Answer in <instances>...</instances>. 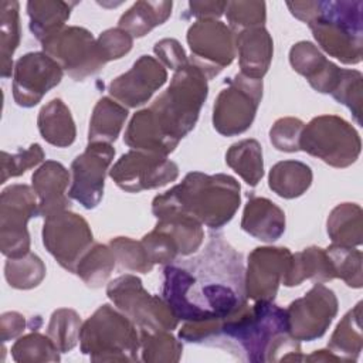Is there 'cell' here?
Listing matches in <instances>:
<instances>
[{
	"label": "cell",
	"instance_id": "obj_47",
	"mask_svg": "<svg viewBox=\"0 0 363 363\" xmlns=\"http://www.w3.org/2000/svg\"><path fill=\"white\" fill-rule=\"evenodd\" d=\"M96 43L104 60L109 62L126 55L132 50L133 38L125 30L116 27L108 28L104 33H101L96 38Z\"/></svg>",
	"mask_w": 363,
	"mask_h": 363
},
{
	"label": "cell",
	"instance_id": "obj_37",
	"mask_svg": "<svg viewBox=\"0 0 363 363\" xmlns=\"http://www.w3.org/2000/svg\"><path fill=\"white\" fill-rule=\"evenodd\" d=\"M7 284L16 289H31L45 278V265L41 258L28 252L18 258H7L4 264Z\"/></svg>",
	"mask_w": 363,
	"mask_h": 363
},
{
	"label": "cell",
	"instance_id": "obj_40",
	"mask_svg": "<svg viewBox=\"0 0 363 363\" xmlns=\"http://www.w3.org/2000/svg\"><path fill=\"white\" fill-rule=\"evenodd\" d=\"M326 252L332 261L335 277L340 278L350 288H362V251L354 247H342L332 244L326 248Z\"/></svg>",
	"mask_w": 363,
	"mask_h": 363
},
{
	"label": "cell",
	"instance_id": "obj_34",
	"mask_svg": "<svg viewBox=\"0 0 363 363\" xmlns=\"http://www.w3.org/2000/svg\"><path fill=\"white\" fill-rule=\"evenodd\" d=\"M20 4L17 0H1L0 3V57L1 77L9 78L13 68V54L21 38Z\"/></svg>",
	"mask_w": 363,
	"mask_h": 363
},
{
	"label": "cell",
	"instance_id": "obj_24",
	"mask_svg": "<svg viewBox=\"0 0 363 363\" xmlns=\"http://www.w3.org/2000/svg\"><path fill=\"white\" fill-rule=\"evenodd\" d=\"M335 278L333 265L326 250L312 245L292 254V259L282 279V284L285 286H296L301 285L305 279L328 282Z\"/></svg>",
	"mask_w": 363,
	"mask_h": 363
},
{
	"label": "cell",
	"instance_id": "obj_46",
	"mask_svg": "<svg viewBox=\"0 0 363 363\" xmlns=\"http://www.w3.org/2000/svg\"><path fill=\"white\" fill-rule=\"evenodd\" d=\"M142 244L149 254L153 264L169 265L180 257L174 241L163 231L153 228L150 233L142 237Z\"/></svg>",
	"mask_w": 363,
	"mask_h": 363
},
{
	"label": "cell",
	"instance_id": "obj_10",
	"mask_svg": "<svg viewBox=\"0 0 363 363\" xmlns=\"http://www.w3.org/2000/svg\"><path fill=\"white\" fill-rule=\"evenodd\" d=\"M41 47L43 52L55 60L74 81H84L98 74L106 64L96 38L84 27H64L41 41Z\"/></svg>",
	"mask_w": 363,
	"mask_h": 363
},
{
	"label": "cell",
	"instance_id": "obj_30",
	"mask_svg": "<svg viewBox=\"0 0 363 363\" xmlns=\"http://www.w3.org/2000/svg\"><path fill=\"white\" fill-rule=\"evenodd\" d=\"M172 7V1H136L121 16L118 27L130 34L132 38H140L163 24L170 17Z\"/></svg>",
	"mask_w": 363,
	"mask_h": 363
},
{
	"label": "cell",
	"instance_id": "obj_38",
	"mask_svg": "<svg viewBox=\"0 0 363 363\" xmlns=\"http://www.w3.org/2000/svg\"><path fill=\"white\" fill-rule=\"evenodd\" d=\"M60 353L48 335H41L37 330L21 336L11 346V356L17 363L60 362Z\"/></svg>",
	"mask_w": 363,
	"mask_h": 363
},
{
	"label": "cell",
	"instance_id": "obj_13",
	"mask_svg": "<svg viewBox=\"0 0 363 363\" xmlns=\"http://www.w3.org/2000/svg\"><path fill=\"white\" fill-rule=\"evenodd\" d=\"M41 235L45 250L69 272H75L78 261L94 244L88 221L69 210L44 218Z\"/></svg>",
	"mask_w": 363,
	"mask_h": 363
},
{
	"label": "cell",
	"instance_id": "obj_4",
	"mask_svg": "<svg viewBox=\"0 0 363 363\" xmlns=\"http://www.w3.org/2000/svg\"><path fill=\"white\" fill-rule=\"evenodd\" d=\"M207 81L206 75L189 61L186 67L174 71L167 89L146 108L152 123L172 150L196 126L208 95Z\"/></svg>",
	"mask_w": 363,
	"mask_h": 363
},
{
	"label": "cell",
	"instance_id": "obj_8",
	"mask_svg": "<svg viewBox=\"0 0 363 363\" xmlns=\"http://www.w3.org/2000/svg\"><path fill=\"white\" fill-rule=\"evenodd\" d=\"M106 295L112 303L128 316L140 330H173L179 319L159 296L149 294L136 275L125 274L112 279L106 286Z\"/></svg>",
	"mask_w": 363,
	"mask_h": 363
},
{
	"label": "cell",
	"instance_id": "obj_36",
	"mask_svg": "<svg viewBox=\"0 0 363 363\" xmlns=\"http://www.w3.org/2000/svg\"><path fill=\"white\" fill-rule=\"evenodd\" d=\"M140 354L147 363H176L183 353V345L169 330H140Z\"/></svg>",
	"mask_w": 363,
	"mask_h": 363
},
{
	"label": "cell",
	"instance_id": "obj_20",
	"mask_svg": "<svg viewBox=\"0 0 363 363\" xmlns=\"http://www.w3.org/2000/svg\"><path fill=\"white\" fill-rule=\"evenodd\" d=\"M289 62L298 74L306 78L309 85L320 94H332L340 78L343 68L329 61L311 41H299L289 50Z\"/></svg>",
	"mask_w": 363,
	"mask_h": 363
},
{
	"label": "cell",
	"instance_id": "obj_50",
	"mask_svg": "<svg viewBox=\"0 0 363 363\" xmlns=\"http://www.w3.org/2000/svg\"><path fill=\"white\" fill-rule=\"evenodd\" d=\"M26 329V319L18 312H4L0 316V336L1 342L6 343L23 333Z\"/></svg>",
	"mask_w": 363,
	"mask_h": 363
},
{
	"label": "cell",
	"instance_id": "obj_11",
	"mask_svg": "<svg viewBox=\"0 0 363 363\" xmlns=\"http://www.w3.org/2000/svg\"><path fill=\"white\" fill-rule=\"evenodd\" d=\"M38 217L37 194L33 186L11 184L0 196V250L7 258L30 252L27 223Z\"/></svg>",
	"mask_w": 363,
	"mask_h": 363
},
{
	"label": "cell",
	"instance_id": "obj_45",
	"mask_svg": "<svg viewBox=\"0 0 363 363\" xmlns=\"http://www.w3.org/2000/svg\"><path fill=\"white\" fill-rule=\"evenodd\" d=\"M305 123L298 118H279L274 122L269 130V140L279 152L294 153L299 149V139Z\"/></svg>",
	"mask_w": 363,
	"mask_h": 363
},
{
	"label": "cell",
	"instance_id": "obj_7",
	"mask_svg": "<svg viewBox=\"0 0 363 363\" xmlns=\"http://www.w3.org/2000/svg\"><path fill=\"white\" fill-rule=\"evenodd\" d=\"M299 149L337 169L353 164L362 150L359 132L343 118L320 115L302 129Z\"/></svg>",
	"mask_w": 363,
	"mask_h": 363
},
{
	"label": "cell",
	"instance_id": "obj_33",
	"mask_svg": "<svg viewBox=\"0 0 363 363\" xmlns=\"http://www.w3.org/2000/svg\"><path fill=\"white\" fill-rule=\"evenodd\" d=\"M225 163L251 187H255L264 176L262 147L255 139L233 143L225 153Z\"/></svg>",
	"mask_w": 363,
	"mask_h": 363
},
{
	"label": "cell",
	"instance_id": "obj_49",
	"mask_svg": "<svg viewBox=\"0 0 363 363\" xmlns=\"http://www.w3.org/2000/svg\"><path fill=\"white\" fill-rule=\"evenodd\" d=\"M228 1H214V0H204V1H190L189 3V16L196 17L199 20L204 18H218L225 13Z\"/></svg>",
	"mask_w": 363,
	"mask_h": 363
},
{
	"label": "cell",
	"instance_id": "obj_22",
	"mask_svg": "<svg viewBox=\"0 0 363 363\" xmlns=\"http://www.w3.org/2000/svg\"><path fill=\"white\" fill-rule=\"evenodd\" d=\"M235 50L244 77L262 79L268 72L274 54V41L264 27L247 28L235 33Z\"/></svg>",
	"mask_w": 363,
	"mask_h": 363
},
{
	"label": "cell",
	"instance_id": "obj_29",
	"mask_svg": "<svg viewBox=\"0 0 363 363\" xmlns=\"http://www.w3.org/2000/svg\"><path fill=\"white\" fill-rule=\"evenodd\" d=\"M362 207L356 203L337 204L328 217V235L332 244L357 247L363 242Z\"/></svg>",
	"mask_w": 363,
	"mask_h": 363
},
{
	"label": "cell",
	"instance_id": "obj_26",
	"mask_svg": "<svg viewBox=\"0 0 363 363\" xmlns=\"http://www.w3.org/2000/svg\"><path fill=\"white\" fill-rule=\"evenodd\" d=\"M75 6L77 1L30 0L27 3V13L33 35L41 43L62 30Z\"/></svg>",
	"mask_w": 363,
	"mask_h": 363
},
{
	"label": "cell",
	"instance_id": "obj_16",
	"mask_svg": "<svg viewBox=\"0 0 363 363\" xmlns=\"http://www.w3.org/2000/svg\"><path fill=\"white\" fill-rule=\"evenodd\" d=\"M113 156L115 149L111 143H88L86 149L71 163L69 199L78 201L84 208H95L102 200L105 176Z\"/></svg>",
	"mask_w": 363,
	"mask_h": 363
},
{
	"label": "cell",
	"instance_id": "obj_39",
	"mask_svg": "<svg viewBox=\"0 0 363 363\" xmlns=\"http://www.w3.org/2000/svg\"><path fill=\"white\" fill-rule=\"evenodd\" d=\"M81 326V316L77 311L69 308H60L55 309L50 318L47 335L54 342L57 349L61 353H65L77 346Z\"/></svg>",
	"mask_w": 363,
	"mask_h": 363
},
{
	"label": "cell",
	"instance_id": "obj_15",
	"mask_svg": "<svg viewBox=\"0 0 363 363\" xmlns=\"http://www.w3.org/2000/svg\"><path fill=\"white\" fill-rule=\"evenodd\" d=\"M285 311L289 335L299 342H312L322 337L330 326L337 313V298L332 289L316 282Z\"/></svg>",
	"mask_w": 363,
	"mask_h": 363
},
{
	"label": "cell",
	"instance_id": "obj_3",
	"mask_svg": "<svg viewBox=\"0 0 363 363\" xmlns=\"http://www.w3.org/2000/svg\"><path fill=\"white\" fill-rule=\"evenodd\" d=\"M240 191V183L233 176L190 172L182 183L153 199L152 213L156 218L182 213L211 230H218L237 213Z\"/></svg>",
	"mask_w": 363,
	"mask_h": 363
},
{
	"label": "cell",
	"instance_id": "obj_21",
	"mask_svg": "<svg viewBox=\"0 0 363 363\" xmlns=\"http://www.w3.org/2000/svg\"><path fill=\"white\" fill-rule=\"evenodd\" d=\"M69 172L55 160H45L31 176V186L38 197V217H50L55 213L71 208V199L67 196Z\"/></svg>",
	"mask_w": 363,
	"mask_h": 363
},
{
	"label": "cell",
	"instance_id": "obj_19",
	"mask_svg": "<svg viewBox=\"0 0 363 363\" xmlns=\"http://www.w3.org/2000/svg\"><path fill=\"white\" fill-rule=\"evenodd\" d=\"M167 81V71L162 62L150 55H140L132 68L116 77L108 86L109 95L125 108H138Z\"/></svg>",
	"mask_w": 363,
	"mask_h": 363
},
{
	"label": "cell",
	"instance_id": "obj_42",
	"mask_svg": "<svg viewBox=\"0 0 363 363\" xmlns=\"http://www.w3.org/2000/svg\"><path fill=\"white\" fill-rule=\"evenodd\" d=\"M228 27L233 33L264 27L267 14L264 1H228L225 9Z\"/></svg>",
	"mask_w": 363,
	"mask_h": 363
},
{
	"label": "cell",
	"instance_id": "obj_14",
	"mask_svg": "<svg viewBox=\"0 0 363 363\" xmlns=\"http://www.w3.org/2000/svg\"><path fill=\"white\" fill-rule=\"evenodd\" d=\"M109 176L119 189L139 193L174 182L179 176V166L167 156L130 149L115 162Z\"/></svg>",
	"mask_w": 363,
	"mask_h": 363
},
{
	"label": "cell",
	"instance_id": "obj_12",
	"mask_svg": "<svg viewBox=\"0 0 363 363\" xmlns=\"http://www.w3.org/2000/svg\"><path fill=\"white\" fill-rule=\"evenodd\" d=\"M187 44L196 65L207 79L217 77L228 67L235 55V34L220 20L204 18L193 23L187 30Z\"/></svg>",
	"mask_w": 363,
	"mask_h": 363
},
{
	"label": "cell",
	"instance_id": "obj_44",
	"mask_svg": "<svg viewBox=\"0 0 363 363\" xmlns=\"http://www.w3.org/2000/svg\"><path fill=\"white\" fill-rule=\"evenodd\" d=\"M45 153L38 143L30 145L27 149H20L16 153L1 152V182L6 183L11 177L21 176L28 169L43 163Z\"/></svg>",
	"mask_w": 363,
	"mask_h": 363
},
{
	"label": "cell",
	"instance_id": "obj_17",
	"mask_svg": "<svg viewBox=\"0 0 363 363\" xmlns=\"http://www.w3.org/2000/svg\"><path fill=\"white\" fill-rule=\"evenodd\" d=\"M13 71V98L23 108L35 106L64 75L61 65L43 51L24 54L16 61Z\"/></svg>",
	"mask_w": 363,
	"mask_h": 363
},
{
	"label": "cell",
	"instance_id": "obj_5",
	"mask_svg": "<svg viewBox=\"0 0 363 363\" xmlns=\"http://www.w3.org/2000/svg\"><path fill=\"white\" fill-rule=\"evenodd\" d=\"M318 45L343 64H359L363 48V1L318 0L308 23Z\"/></svg>",
	"mask_w": 363,
	"mask_h": 363
},
{
	"label": "cell",
	"instance_id": "obj_48",
	"mask_svg": "<svg viewBox=\"0 0 363 363\" xmlns=\"http://www.w3.org/2000/svg\"><path fill=\"white\" fill-rule=\"evenodd\" d=\"M153 51L157 60L162 62V65L173 71H177L189 64V58L184 52V48L174 38H163L157 41L153 47Z\"/></svg>",
	"mask_w": 363,
	"mask_h": 363
},
{
	"label": "cell",
	"instance_id": "obj_32",
	"mask_svg": "<svg viewBox=\"0 0 363 363\" xmlns=\"http://www.w3.org/2000/svg\"><path fill=\"white\" fill-rule=\"evenodd\" d=\"M155 228L166 233L174 241L180 257L194 254L201 247L204 240L203 224L196 218L182 213H174L157 218Z\"/></svg>",
	"mask_w": 363,
	"mask_h": 363
},
{
	"label": "cell",
	"instance_id": "obj_35",
	"mask_svg": "<svg viewBox=\"0 0 363 363\" xmlns=\"http://www.w3.org/2000/svg\"><path fill=\"white\" fill-rule=\"evenodd\" d=\"M115 264L116 259L111 247L95 242L81 257L74 274H77L86 286L101 288L111 277Z\"/></svg>",
	"mask_w": 363,
	"mask_h": 363
},
{
	"label": "cell",
	"instance_id": "obj_31",
	"mask_svg": "<svg viewBox=\"0 0 363 363\" xmlns=\"http://www.w3.org/2000/svg\"><path fill=\"white\" fill-rule=\"evenodd\" d=\"M362 302H357L337 323L333 330L328 349L336 354L340 362H356L363 346L362 335Z\"/></svg>",
	"mask_w": 363,
	"mask_h": 363
},
{
	"label": "cell",
	"instance_id": "obj_23",
	"mask_svg": "<svg viewBox=\"0 0 363 363\" xmlns=\"http://www.w3.org/2000/svg\"><path fill=\"white\" fill-rule=\"evenodd\" d=\"M241 228L257 240L274 242L285 231V213L269 199L251 196L242 211Z\"/></svg>",
	"mask_w": 363,
	"mask_h": 363
},
{
	"label": "cell",
	"instance_id": "obj_1",
	"mask_svg": "<svg viewBox=\"0 0 363 363\" xmlns=\"http://www.w3.org/2000/svg\"><path fill=\"white\" fill-rule=\"evenodd\" d=\"M244 271L241 254L211 234L199 255L164 267L162 298L179 320L221 319L247 302Z\"/></svg>",
	"mask_w": 363,
	"mask_h": 363
},
{
	"label": "cell",
	"instance_id": "obj_51",
	"mask_svg": "<svg viewBox=\"0 0 363 363\" xmlns=\"http://www.w3.org/2000/svg\"><path fill=\"white\" fill-rule=\"evenodd\" d=\"M303 360H306V362H340V359L336 354H333L329 349L316 350L312 354L305 356Z\"/></svg>",
	"mask_w": 363,
	"mask_h": 363
},
{
	"label": "cell",
	"instance_id": "obj_25",
	"mask_svg": "<svg viewBox=\"0 0 363 363\" xmlns=\"http://www.w3.org/2000/svg\"><path fill=\"white\" fill-rule=\"evenodd\" d=\"M37 126L43 139L52 146L67 147L75 142V122L71 111L60 98L51 99L40 109Z\"/></svg>",
	"mask_w": 363,
	"mask_h": 363
},
{
	"label": "cell",
	"instance_id": "obj_18",
	"mask_svg": "<svg viewBox=\"0 0 363 363\" xmlns=\"http://www.w3.org/2000/svg\"><path fill=\"white\" fill-rule=\"evenodd\" d=\"M292 252L285 247H257L247 261L244 291L251 301H274L289 268Z\"/></svg>",
	"mask_w": 363,
	"mask_h": 363
},
{
	"label": "cell",
	"instance_id": "obj_43",
	"mask_svg": "<svg viewBox=\"0 0 363 363\" xmlns=\"http://www.w3.org/2000/svg\"><path fill=\"white\" fill-rule=\"evenodd\" d=\"M362 72L357 69L342 71V78L336 89L330 94L339 104L347 106L356 121L360 125L362 116V102H363V86H362Z\"/></svg>",
	"mask_w": 363,
	"mask_h": 363
},
{
	"label": "cell",
	"instance_id": "obj_28",
	"mask_svg": "<svg viewBox=\"0 0 363 363\" xmlns=\"http://www.w3.org/2000/svg\"><path fill=\"white\" fill-rule=\"evenodd\" d=\"M126 118L128 109L123 105L109 96H102L92 111L88 130V143L115 142L125 125Z\"/></svg>",
	"mask_w": 363,
	"mask_h": 363
},
{
	"label": "cell",
	"instance_id": "obj_6",
	"mask_svg": "<svg viewBox=\"0 0 363 363\" xmlns=\"http://www.w3.org/2000/svg\"><path fill=\"white\" fill-rule=\"evenodd\" d=\"M79 347L92 362H138L140 336L128 316L104 303L82 323Z\"/></svg>",
	"mask_w": 363,
	"mask_h": 363
},
{
	"label": "cell",
	"instance_id": "obj_2",
	"mask_svg": "<svg viewBox=\"0 0 363 363\" xmlns=\"http://www.w3.org/2000/svg\"><path fill=\"white\" fill-rule=\"evenodd\" d=\"M208 346L230 350L252 363L302 362L299 340L289 335L286 311L272 301L247 302L231 315L218 319Z\"/></svg>",
	"mask_w": 363,
	"mask_h": 363
},
{
	"label": "cell",
	"instance_id": "obj_27",
	"mask_svg": "<svg viewBox=\"0 0 363 363\" xmlns=\"http://www.w3.org/2000/svg\"><path fill=\"white\" fill-rule=\"evenodd\" d=\"M312 179V170L306 163L299 160H282L271 167L268 186L282 199H296L311 187Z\"/></svg>",
	"mask_w": 363,
	"mask_h": 363
},
{
	"label": "cell",
	"instance_id": "obj_41",
	"mask_svg": "<svg viewBox=\"0 0 363 363\" xmlns=\"http://www.w3.org/2000/svg\"><path fill=\"white\" fill-rule=\"evenodd\" d=\"M108 245L111 247L121 269L147 274L155 267L142 241H136L129 237H115Z\"/></svg>",
	"mask_w": 363,
	"mask_h": 363
},
{
	"label": "cell",
	"instance_id": "obj_9",
	"mask_svg": "<svg viewBox=\"0 0 363 363\" xmlns=\"http://www.w3.org/2000/svg\"><path fill=\"white\" fill-rule=\"evenodd\" d=\"M262 79L242 74L225 82L213 105V126L223 136H235L248 130L255 119L261 98Z\"/></svg>",
	"mask_w": 363,
	"mask_h": 363
}]
</instances>
